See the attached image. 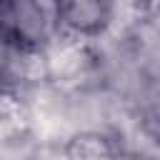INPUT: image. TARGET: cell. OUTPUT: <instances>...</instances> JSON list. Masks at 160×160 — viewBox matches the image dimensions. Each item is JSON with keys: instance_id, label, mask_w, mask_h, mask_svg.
I'll return each mask as SVG.
<instances>
[{"instance_id": "6da1fadb", "label": "cell", "mask_w": 160, "mask_h": 160, "mask_svg": "<svg viewBox=\"0 0 160 160\" xmlns=\"http://www.w3.org/2000/svg\"><path fill=\"white\" fill-rule=\"evenodd\" d=\"M68 160H110V148L98 135H78L65 148Z\"/></svg>"}]
</instances>
